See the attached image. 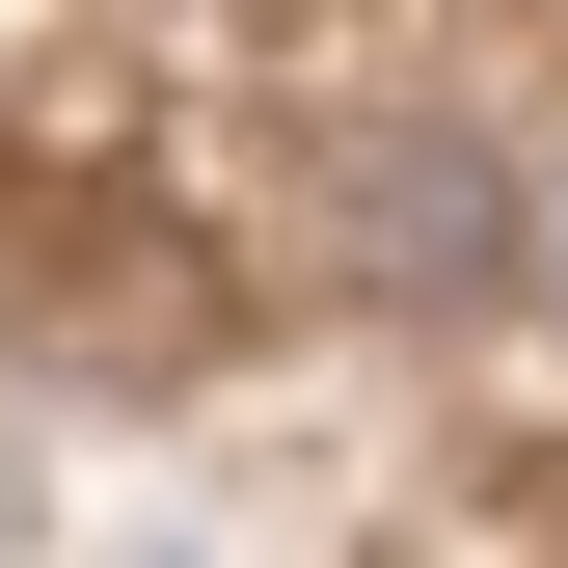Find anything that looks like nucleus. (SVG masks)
Wrapping results in <instances>:
<instances>
[{
    "mask_svg": "<svg viewBox=\"0 0 568 568\" xmlns=\"http://www.w3.org/2000/svg\"><path fill=\"white\" fill-rule=\"evenodd\" d=\"M352 271H379V298H460L487 271V163L460 135H352Z\"/></svg>",
    "mask_w": 568,
    "mask_h": 568,
    "instance_id": "f257e3e1",
    "label": "nucleus"
},
{
    "mask_svg": "<svg viewBox=\"0 0 568 568\" xmlns=\"http://www.w3.org/2000/svg\"><path fill=\"white\" fill-rule=\"evenodd\" d=\"M541 271H568V217H541Z\"/></svg>",
    "mask_w": 568,
    "mask_h": 568,
    "instance_id": "f03ea898",
    "label": "nucleus"
}]
</instances>
